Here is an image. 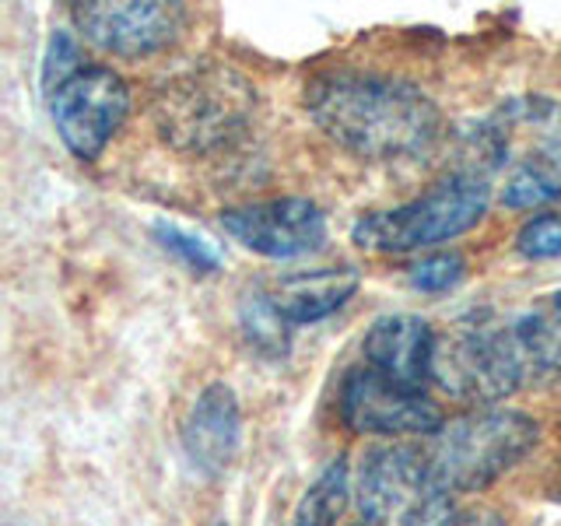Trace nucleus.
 I'll return each mask as SVG.
<instances>
[{
	"mask_svg": "<svg viewBox=\"0 0 561 526\" xmlns=\"http://www.w3.org/2000/svg\"><path fill=\"white\" fill-rule=\"evenodd\" d=\"M306 110L333 145L365 162H414L438 148L443 110L414 81L327 70L306 84Z\"/></svg>",
	"mask_w": 561,
	"mask_h": 526,
	"instance_id": "1",
	"label": "nucleus"
},
{
	"mask_svg": "<svg viewBox=\"0 0 561 526\" xmlns=\"http://www.w3.org/2000/svg\"><path fill=\"white\" fill-rule=\"evenodd\" d=\"M256 110V84L225 60H201L180 70L151 99L158 137L186 155L232 148L253 127Z\"/></svg>",
	"mask_w": 561,
	"mask_h": 526,
	"instance_id": "2",
	"label": "nucleus"
},
{
	"mask_svg": "<svg viewBox=\"0 0 561 526\" xmlns=\"http://www.w3.org/2000/svg\"><path fill=\"white\" fill-rule=\"evenodd\" d=\"M540 425L513 408H473L428 435L421 446L435 484L449 495H470L505 478L534 453Z\"/></svg>",
	"mask_w": 561,
	"mask_h": 526,
	"instance_id": "3",
	"label": "nucleus"
},
{
	"mask_svg": "<svg viewBox=\"0 0 561 526\" xmlns=\"http://www.w3.org/2000/svg\"><path fill=\"white\" fill-rule=\"evenodd\" d=\"M491 207V186L478 172H453L421 190L414 201L373 210L351 225V242L365 253L400 256L449 242L478 228Z\"/></svg>",
	"mask_w": 561,
	"mask_h": 526,
	"instance_id": "4",
	"label": "nucleus"
},
{
	"mask_svg": "<svg viewBox=\"0 0 561 526\" xmlns=\"http://www.w3.org/2000/svg\"><path fill=\"white\" fill-rule=\"evenodd\" d=\"M526 379L530 373L508 338L505 320L467 316L446 333H438L432 382L453 400L473 403V408H499Z\"/></svg>",
	"mask_w": 561,
	"mask_h": 526,
	"instance_id": "5",
	"label": "nucleus"
},
{
	"mask_svg": "<svg viewBox=\"0 0 561 526\" xmlns=\"http://www.w3.org/2000/svg\"><path fill=\"white\" fill-rule=\"evenodd\" d=\"M127 116L130 84L105 64H84L49 95L53 130L78 162H95L123 130Z\"/></svg>",
	"mask_w": 561,
	"mask_h": 526,
	"instance_id": "6",
	"label": "nucleus"
},
{
	"mask_svg": "<svg viewBox=\"0 0 561 526\" xmlns=\"http://www.w3.org/2000/svg\"><path fill=\"white\" fill-rule=\"evenodd\" d=\"M70 22L95 49L123 60H140L180 39L186 8L165 4V0H88V4H70Z\"/></svg>",
	"mask_w": 561,
	"mask_h": 526,
	"instance_id": "7",
	"label": "nucleus"
},
{
	"mask_svg": "<svg viewBox=\"0 0 561 526\" xmlns=\"http://www.w3.org/2000/svg\"><path fill=\"white\" fill-rule=\"evenodd\" d=\"M341 418L347 428L365 435H435L443 428V411L428 390L386 379L373 365H355L341 382Z\"/></svg>",
	"mask_w": 561,
	"mask_h": 526,
	"instance_id": "8",
	"label": "nucleus"
},
{
	"mask_svg": "<svg viewBox=\"0 0 561 526\" xmlns=\"http://www.w3.org/2000/svg\"><path fill=\"white\" fill-rule=\"evenodd\" d=\"M435 491L443 488L414 446H376L358 464L355 502L368 526H408Z\"/></svg>",
	"mask_w": 561,
	"mask_h": 526,
	"instance_id": "9",
	"label": "nucleus"
},
{
	"mask_svg": "<svg viewBox=\"0 0 561 526\" xmlns=\"http://www.w3.org/2000/svg\"><path fill=\"white\" fill-rule=\"evenodd\" d=\"M221 228L263 260H295L327 242V215L309 197H267L221 210Z\"/></svg>",
	"mask_w": 561,
	"mask_h": 526,
	"instance_id": "10",
	"label": "nucleus"
},
{
	"mask_svg": "<svg viewBox=\"0 0 561 526\" xmlns=\"http://www.w3.org/2000/svg\"><path fill=\"white\" fill-rule=\"evenodd\" d=\"M180 438L193 470H201L210 481L221 478L236 464L242 446V408L232 386L207 382L190 403L180 425Z\"/></svg>",
	"mask_w": 561,
	"mask_h": 526,
	"instance_id": "11",
	"label": "nucleus"
},
{
	"mask_svg": "<svg viewBox=\"0 0 561 526\" xmlns=\"http://www.w3.org/2000/svg\"><path fill=\"white\" fill-rule=\"evenodd\" d=\"M435 341L438 333L428 320L414 312H386L365 330L362 358L386 379L411 386V390H428Z\"/></svg>",
	"mask_w": 561,
	"mask_h": 526,
	"instance_id": "12",
	"label": "nucleus"
},
{
	"mask_svg": "<svg viewBox=\"0 0 561 526\" xmlns=\"http://www.w3.org/2000/svg\"><path fill=\"white\" fill-rule=\"evenodd\" d=\"M358 285L362 274L355 267H320L277 277L267 295L291 327H302L330 320L333 312H341L358 295Z\"/></svg>",
	"mask_w": 561,
	"mask_h": 526,
	"instance_id": "13",
	"label": "nucleus"
},
{
	"mask_svg": "<svg viewBox=\"0 0 561 526\" xmlns=\"http://www.w3.org/2000/svg\"><path fill=\"white\" fill-rule=\"evenodd\" d=\"M530 376H561V309L554 302L523 309L505 320Z\"/></svg>",
	"mask_w": 561,
	"mask_h": 526,
	"instance_id": "14",
	"label": "nucleus"
},
{
	"mask_svg": "<svg viewBox=\"0 0 561 526\" xmlns=\"http://www.w3.org/2000/svg\"><path fill=\"white\" fill-rule=\"evenodd\" d=\"M239 330H242L245 344H250L256 355L274 358V362L288 355L291 323L277 312L267 288H250L239 298Z\"/></svg>",
	"mask_w": 561,
	"mask_h": 526,
	"instance_id": "15",
	"label": "nucleus"
},
{
	"mask_svg": "<svg viewBox=\"0 0 561 526\" xmlns=\"http://www.w3.org/2000/svg\"><path fill=\"white\" fill-rule=\"evenodd\" d=\"M347 460H333L320 470V478L309 484V491L302 495L295 508L291 526H333L341 516V508L347 502Z\"/></svg>",
	"mask_w": 561,
	"mask_h": 526,
	"instance_id": "16",
	"label": "nucleus"
},
{
	"mask_svg": "<svg viewBox=\"0 0 561 526\" xmlns=\"http://www.w3.org/2000/svg\"><path fill=\"white\" fill-rule=\"evenodd\" d=\"M499 201L513 210L548 207V204L561 201V180L540 162V158H534V162H523L513 175H508Z\"/></svg>",
	"mask_w": 561,
	"mask_h": 526,
	"instance_id": "17",
	"label": "nucleus"
},
{
	"mask_svg": "<svg viewBox=\"0 0 561 526\" xmlns=\"http://www.w3.org/2000/svg\"><path fill=\"white\" fill-rule=\"evenodd\" d=\"M408 526H505V519L488 505H467L460 495L435 491Z\"/></svg>",
	"mask_w": 561,
	"mask_h": 526,
	"instance_id": "18",
	"label": "nucleus"
},
{
	"mask_svg": "<svg viewBox=\"0 0 561 526\" xmlns=\"http://www.w3.org/2000/svg\"><path fill=\"white\" fill-rule=\"evenodd\" d=\"M154 239L158 245L175 256L180 263H186L190 271L197 274H210V271H221V253L215 250V242H207L197 232H186L183 225H172V221H158L154 225Z\"/></svg>",
	"mask_w": 561,
	"mask_h": 526,
	"instance_id": "19",
	"label": "nucleus"
},
{
	"mask_svg": "<svg viewBox=\"0 0 561 526\" xmlns=\"http://www.w3.org/2000/svg\"><path fill=\"white\" fill-rule=\"evenodd\" d=\"M467 281V260L463 253H435L421 256L408 267V285L421 295H446Z\"/></svg>",
	"mask_w": 561,
	"mask_h": 526,
	"instance_id": "20",
	"label": "nucleus"
},
{
	"mask_svg": "<svg viewBox=\"0 0 561 526\" xmlns=\"http://www.w3.org/2000/svg\"><path fill=\"white\" fill-rule=\"evenodd\" d=\"M516 250L526 260H561V210H543L519 228Z\"/></svg>",
	"mask_w": 561,
	"mask_h": 526,
	"instance_id": "21",
	"label": "nucleus"
},
{
	"mask_svg": "<svg viewBox=\"0 0 561 526\" xmlns=\"http://www.w3.org/2000/svg\"><path fill=\"white\" fill-rule=\"evenodd\" d=\"M84 64H81V53H78V43L70 32H53L49 39V49H46V60H43V88L46 95H53L57 88L70 78L78 75Z\"/></svg>",
	"mask_w": 561,
	"mask_h": 526,
	"instance_id": "22",
	"label": "nucleus"
},
{
	"mask_svg": "<svg viewBox=\"0 0 561 526\" xmlns=\"http://www.w3.org/2000/svg\"><path fill=\"white\" fill-rule=\"evenodd\" d=\"M537 158L543 165H548L558 180H561V130L558 134H548L543 137V145H540V151H537Z\"/></svg>",
	"mask_w": 561,
	"mask_h": 526,
	"instance_id": "23",
	"label": "nucleus"
},
{
	"mask_svg": "<svg viewBox=\"0 0 561 526\" xmlns=\"http://www.w3.org/2000/svg\"><path fill=\"white\" fill-rule=\"evenodd\" d=\"M551 302H554V306L561 309V291H554V295H551Z\"/></svg>",
	"mask_w": 561,
	"mask_h": 526,
	"instance_id": "24",
	"label": "nucleus"
},
{
	"mask_svg": "<svg viewBox=\"0 0 561 526\" xmlns=\"http://www.w3.org/2000/svg\"><path fill=\"white\" fill-rule=\"evenodd\" d=\"M358 526H368V523H358Z\"/></svg>",
	"mask_w": 561,
	"mask_h": 526,
	"instance_id": "25",
	"label": "nucleus"
},
{
	"mask_svg": "<svg viewBox=\"0 0 561 526\" xmlns=\"http://www.w3.org/2000/svg\"><path fill=\"white\" fill-rule=\"evenodd\" d=\"M215 526H225V523H215Z\"/></svg>",
	"mask_w": 561,
	"mask_h": 526,
	"instance_id": "26",
	"label": "nucleus"
}]
</instances>
